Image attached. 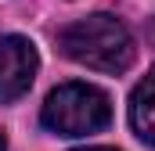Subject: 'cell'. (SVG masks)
Instances as JSON below:
<instances>
[{
	"mask_svg": "<svg viewBox=\"0 0 155 151\" xmlns=\"http://www.w3.org/2000/svg\"><path fill=\"white\" fill-rule=\"evenodd\" d=\"M58 47L69 61L76 65H87L94 72H108V76H119L134 65V36L130 29L119 22L116 14H87L72 25H65L58 33Z\"/></svg>",
	"mask_w": 155,
	"mask_h": 151,
	"instance_id": "6da1fadb",
	"label": "cell"
},
{
	"mask_svg": "<svg viewBox=\"0 0 155 151\" xmlns=\"http://www.w3.org/2000/svg\"><path fill=\"white\" fill-rule=\"evenodd\" d=\"M40 119L58 137H87L112 122V101L90 83H61L47 94Z\"/></svg>",
	"mask_w": 155,
	"mask_h": 151,
	"instance_id": "7a4b0ae2",
	"label": "cell"
},
{
	"mask_svg": "<svg viewBox=\"0 0 155 151\" xmlns=\"http://www.w3.org/2000/svg\"><path fill=\"white\" fill-rule=\"evenodd\" d=\"M40 58L33 40L25 36H0V104L18 101L33 79H36Z\"/></svg>",
	"mask_w": 155,
	"mask_h": 151,
	"instance_id": "3957f363",
	"label": "cell"
},
{
	"mask_svg": "<svg viewBox=\"0 0 155 151\" xmlns=\"http://www.w3.org/2000/svg\"><path fill=\"white\" fill-rule=\"evenodd\" d=\"M130 122H134L137 137L155 148V65L148 69V76L134 86V97H130Z\"/></svg>",
	"mask_w": 155,
	"mask_h": 151,
	"instance_id": "277c9868",
	"label": "cell"
},
{
	"mask_svg": "<svg viewBox=\"0 0 155 151\" xmlns=\"http://www.w3.org/2000/svg\"><path fill=\"white\" fill-rule=\"evenodd\" d=\"M76 151H116V148H76Z\"/></svg>",
	"mask_w": 155,
	"mask_h": 151,
	"instance_id": "5b68a950",
	"label": "cell"
},
{
	"mask_svg": "<svg viewBox=\"0 0 155 151\" xmlns=\"http://www.w3.org/2000/svg\"><path fill=\"white\" fill-rule=\"evenodd\" d=\"M0 151H7V140H4V133H0Z\"/></svg>",
	"mask_w": 155,
	"mask_h": 151,
	"instance_id": "8992f818",
	"label": "cell"
}]
</instances>
